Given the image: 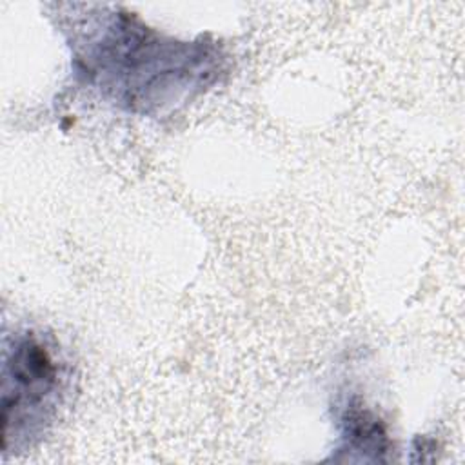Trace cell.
Here are the masks:
<instances>
[{"mask_svg":"<svg viewBox=\"0 0 465 465\" xmlns=\"http://www.w3.org/2000/svg\"><path fill=\"white\" fill-rule=\"evenodd\" d=\"M62 391V367L53 349L35 332L16 334L4 354L2 421L13 434H35L51 420Z\"/></svg>","mask_w":465,"mask_h":465,"instance_id":"cell-2","label":"cell"},{"mask_svg":"<svg viewBox=\"0 0 465 465\" xmlns=\"http://www.w3.org/2000/svg\"><path fill=\"white\" fill-rule=\"evenodd\" d=\"M94 15L74 44L76 60L82 73L129 109L162 107L213 73V56L202 44L163 38L131 13Z\"/></svg>","mask_w":465,"mask_h":465,"instance_id":"cell-1","label":"cell"}]
</instances>
